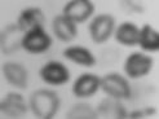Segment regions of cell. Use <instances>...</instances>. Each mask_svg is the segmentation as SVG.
I'll return each mask as SVG.
<instances>
[{"label":"cell","mask_w":159,"mask_h":119,"mask_svg":"<svg viewBox=\"0 0 159 119\" xmlns=\"http://www.w3.org/2000/svg\"><path fill=\"white\" fill-rule=\"evenodd\" d=\"M61 100L58 94L49 89H38L30 96V108L36 118L51 119L58 112Z\"/></svg>","instance_id":"obj_1"},{"label":"cell","mask_w":159,"mask_h":119,"mask_svg":"<svg viewBox=\"0 0 159 119\" xmlns=\"http://www.w3.org/2000/svg\"><path fill=\"white\" fill-rule=\"evenodd\" d=\"M52 45V38L44 31L43 27L38 26L25 33L22 39V48L29 53L39 54L44 53Z\"/></svg>","instance_id":"obj_2"},{"label":"cell","mask_w":159,"mask_h":119,"mask_svg":"<svg viewBox=\"0 0 159 119\" xmlns=\"http://www.w3.org/2000/svg\"><path fill=\"white\" fill-rule=\"evenodd\" d=\"M101 88L110 97L116 100H128L131 97V87L128 82L116 73L105 75L101 79Z\"/></svg>","instance_id":"obj_3"},{"label":"cell","mask_w":159,"mask_h":119,"mask_svg":"<svg viewBox=\"0 0 159 119\" xmlns=\"http://www.w3.org/2000/svg\"><path fill=\"white\" fill-rule=\"evenodd\" d=\"M115 26V20L110 14H100L89 23V34L94 43H105L111 36Z\"/></svg>","instance_id":"obj_4"},{"label":"cell","mask_w":159,"mask_h":119,"mask_svg":"<svg viewBox=\"0 0 159 119\" xmlns=\"http://www.w3.org/2000/svg\"><path fill=\"white\" fill-rule=\"evenodd\" d=\"M153 66V60L144 53H132L125 60L124 63V71L125 74L132 79H137L141 76H145L149 74Z\"/></svg>","instance_id":"obj_5"},{"label":"cell","mask_w":159,"mask_h":119,"mask_svg":"<svg viewBox=\"0 0 159 119\" xmlns=\"http://www.w3.org/2000/svg\"><path fill=\"white\" fill-rule=\"evenodd\" d=\"M94 12V5L88 0H74L63 7L62 16L73 21L74 23L85 22Z\"/></svg>","instance_id":"obj_6"},{"label":"cell","mask_w":159,"mask_h":119,"mask_svg":"<svg viewBox=\"0 0 159 119\" xmlns=\"http://www.w3.org/2000/svg\"><path fill=\"white\" fill-rule=\"evenodd\" d=\"M42 79L51 85H62L70 79V73L67 67L58 61H49L40 70Z\"/></svg>","instance_id":"obj_7"},{"label":"cell","mask_w":159,"mask_h":119,"mask_svg":"<svg viewBox=\"0 0 159 119\" xmlns=\"http://www.w3.org/2000/svg\"><path fill=\"white\" fill-rule=\"evenodd\" d=\"M22 33L21 27L17 23H12L4 27L2 38H0V43H2V52L4 54H12L16 51L20 49V47H22Z\"/></svg>","instance_id":"obj_8"},{"label":"cell","mask_w":159,"mask_h":119,"mask_svg":"<svg viewBox=\"0 0 159 119\" xmlns=\"http://www.w3.org/2000/svg\"><path fill=\"white\" fill-rule=\"evenodd\" d=\"M101 87V78L94 74H82L78 76L73 85V92L79 98H87L93 96Z\"/></svg>","instance_id":"obj_9"},{"label":"cell","mask_w":159,"mask_h":119,"mask_svg":"<svg viewBox=\"0 0 159 119\" xmlns=\"http://www.w3.org/2000/svg\"><path fill=\"white\" fill-rule=\"evenodd\" d=\"M0 110L8 118H18L26 114L27 105L25 102V98L20 93L11 92L2 100Z\"/></svg>","instance_id":"obj_10"},{"label":"cell","mask_w":159,"mask_h":119,"mask_svg":"<svg viewBox=\"0 0 159 119\" xmlns=\"http://www.w3.org/2000/svg\"><path fill=\"white\" fill-rule=\"evenodd\" d=\"M3 74L7 82L14 85L16 88L25 89L27 87V71L20 63L16 62H7L3 65Z\"/></svg>","instance_id":"obj_11"},{"label":"cell","mask_w":159,"mask_h":119,"mask_svg":"<svg viewBox=\"0 0 159 119\" xmlns=\"http://www.w3.org/2000/svg\"><path fill=\"white\" fill-rule=\"evenodd\" d=\"M44 22H45V17H44V13L42 12V9L35 7H31L27 8V9L22 11L18 21H17V25L21 27V30L23 33H27L31 29L40 26H44Z\"/></svg>","instance_id":"obj_12"},{"label":"cell","mask_w":159,"mask_h":119,"mask_svg":"<svg viewBox=\"0 0 159 119\" xmlns=\"http://www.w3.org/2000/svg\"><path fill=\"white\" fill-rule=\"evenodd\" d=\"M97 114L102 118H114V119H124L128 117L125 108L122 105L120 101L116 98H105L100 102L97 106Z\"/></svg>","instance_id":"obj_13"},{"label":"cell","mask_w":159,"mask_h":119,"mask_svg":"<svg viewBox=\"0 0 159 119\" xmlns=\"http://www.w3.org/2000/svg\"><path fill=\"white\" fill-rule=\"evenodd\" d=\"M53 33L62 42H71L76 36L78 31L73 21L66 18L65 16H56L53 20Z\"/></svg>","instance_id":"obj_14"},{"label":"cell","mask_w":159,"mask_h":119,"mask_svg":"<svg viewBox=\"0 0 159 119\" xmlns=\"http://www.w3.org/2000/svg\"><path fill=\"white\" fill-rule=\"evenodd\" d=\"M63 57L85 67H91L96 63L94 56L91 53L89 49L84 48V47H70V48H66L63 51Z\"/></svg>","instance_id":"obj_15"},{"label":"cell","mask_w":159,"mask_h":119,"mask_svg":"<svg viewBox=\"0 0 159 119\" xmlns=\"http://www.w3.org/2000/svg\"><path fill=\"white\" fill-rule=\"evenodd\" d=\"M139 35H140V30L134 23L131 22H124L122 25H119V27L115 31L116 42L127 47L139 44Z\"/></svg>","instance_id":"obj_16"},{"label":"cell","mask_w":159,"mask_h":119,"mask_svg":"<svg viewBox=\"0 0 159 119\" xmlns=\"http://www.w3.org/2000/svg\"><path fill=\"white\" fill-rule=\"evenodd\" d=\"M139 44L142 49L149 52H155L159 49V35L157 31L150 26L144 25L140 30L139 35Z\"/></svg>","instance_id":"obj_17"},{"label":"cell","mask_w":159,"mask_h":119,"mask_svg":"<svg viewBox=\"0 0 159 119\" xmlns=\"http://www.w3.org/2000/svg\"><path fill=\"white\" fill-rule=\"evenodd\" d=\"M66 118L70 119H96L98 118L97 112L88 104H76L69 110Z\"/></svg>","instance_id":"obj_18"},{"label":"cell","mask_w":159,"mask_h":119,"mask_svg":"<svg viewBox=\"0 0 159 119\" xmlns=\"http://www.w3.org/2000/svg\"><path fill=\"white\" fill-rule=\"evenodd\" d=\"M128 117L129 118H144L145 113H144V110H136V112H132Z\"/></svg>","instance_id":"obj_19"}]
</instances>
